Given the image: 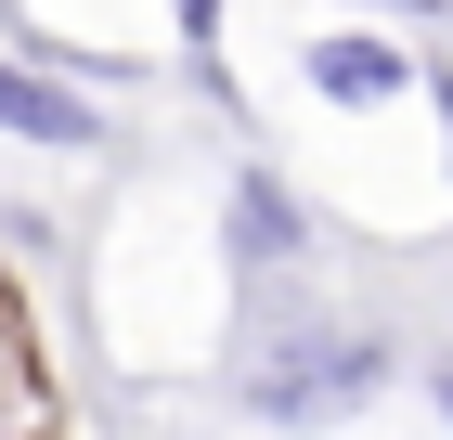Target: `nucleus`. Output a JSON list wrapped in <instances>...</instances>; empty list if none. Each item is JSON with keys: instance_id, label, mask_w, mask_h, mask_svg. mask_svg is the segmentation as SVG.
<instances>
[{"instance_id": "6e6552de", "label": "nucleus", "mask_w": 453, "mask_h": 440, "mask_svg": "<svg viewBox=\"0 0 453 440\" xmlns=\"http://www.w3.org/2000/svg\"><path fill=\"white\" fill-rule=\"evenodd\" d=\"M441 414H453V375H441Z\"/></svg>"}, {"instance_id": "39448f33", "label": "nucleus", "mask_w": 453, "mask_h": 440, "mask_svg": "<svg viewBox=\"0 0 453 440\" xmlns=\"http://www.w3.org/2000/svg\"><path fill=\"white\" fill-rule=\"evenodd\" d=\"M169 13H181V39H195V66L220 78V0H169Z\"/></svg>"}, {"instance_id": "423d86ee", "label": "nucleus", "mask_w": 453, "mask_h": 440, "mask_svg": "<svg viewBox=\"0 0 453 440\" xmlns=\"http://www.w3.org/2000/svg\"><path fill=\"white\" fill-rule=\"evenodd\" d=\"M0 440H27V402H13V375H0Z\"/></svg>"}, {"instance_id": "20e7f679", "label": "nucleus", "mask_w": 453, "mask_h": 440, "mask_svg": "<svg viewBox=\"0 0 453 440\" xmlns=\"http://www.w3.org/2000/svg\"><path fill=\"white\" fill-rule=\"evenodd\" d=\"M298 78H311L324 104H402V91H415V52H402V39H349V27H324L311 52H298Z\"/></svg>"}, {"instance_id": "f03ea898", "label": "nucleus", "mask_w": 453, "mask_h": 440, "mask_svg": "<svg viewBox=\"0 0 453 440\" xmlns=\"http://www.w3.org/2000/svg\"><path fill=\"white\" fill-rule=\"evenodd\" d=\"M0 143H39V156H104V104L78 91L65 66H39V52H0Z\"/></svg>"}, {"instance_id": "0eeeda50", "label": "nucleus", "mask_w": 453, "mask_h": 440, "mask_svg": "<svg viewBox=\"0 0 453 440\" xmlns=\"http://www.w3.org/2000/svg\"><path fill=\"white\" fill-rule=\"evenodd\" d=\"M388 13H453V0H388Z\"/></svg>"}, {"instance_id": "f257e3e1", "label": "nucleus", "mask_w": 453, "mask_h": 440, "mask_svg": "<svg viewBox=\"0 0 453 440\" xmlns=\"http://www.w3.org/2000/svg\"><path fill=\"white\" fill-rule=\"evenodd\" d=\"M388 337L363 324V311H259L234 350V402L259 414V428H337V414H363L388 389Z\"/></svg>"}, {"instance_id": "7ed1b4c3", "label": "nucleus", "mask_w": 453, "mask_h": 440, "mask_svg": "<svg viewBox=\"0 0 453 440\" xmlns=\"http://www.w3.org/2000/svg\"><path fill=\"white\" fill-rule=\"evenodd\" d=\"M220 246H234V272L259 285V272H298L311 259V207L285 195L273 169H234V207H220Z\"/></svg>"}]
</instances>
